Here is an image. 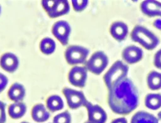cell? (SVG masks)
Wrapping results in <instances>:
<instances>
[{
    "label": "cell",
    "mask_w": 161,
    "mask_h": 123,
    "mask_svg": "<svg viewBox=\"0 0 161 123\" xmlns=\"http://www.w3.org/2000/svg\"><path fill=\"white\" fill-rule=\"evenodd\" d=\"M138 94L132 81L125 78L109 90L108 103L111 110L118 114H128L138 104Z\"/></svg>",
    "instance_id": "6da1fadb"
},
{
    "label": "cell",
    "mask_w": 161,
    "mask_h": 123,
    "mask_svg": "<svg viewBox=\"0 0 161 123\" xmlns=\"http://www.w3.org/2000/svg\"><path fill=\"white\" fill-rule=\"evenodd\" d=\"M131 39L148 50H152L158 44V38L150 31L142 26H136L131 32Z\"/></svg>",
    "instance_id": "7a4b0ae2"
},
{
    "label": "cell",
    "mask_w": 161,
    "mask_h": 123,
    "mask_svg": "<svg viewBox=\"0 0 161 123\" xmlns=\"http://www.w3.org/2000/svg\"><path fill=\"white\" fill-rule=\"evenodd\" d=\"M128 66L120 61H116L104 76V83L109 90L126 78Z\"/></svg>",
    "instance_id": "3957f363"
},
{
    "label": "cell",
    "mask_w": 161,
    "mask_h": 123,
    "mask_svg": "<svg viewBox=\"0 0 161 123\" xmlns=\"http://www.w3.org/2000/svg\"><path fill=\"white\" fill-rule=\"evenodd\" d=\"M108 58L104 52L97 51L87 61L86 69L95 74H100L107 67Z\"/></svg>",
    "instance_id": "277c9868"
},
{
    "label": "cell",
    "mask_w": 161,
    "mask_h": 123,
    "mask_svg": "<svg viewBox=\"0 0 161 123\" xmlns=\"http://www.w3.org/2000/svg\"><path fill=\"white\" fill-rule=\"evenodd\" d=\"M89 52V50L84 47L71 46L67 49L65 57L67 62L71 65L81 64L86 61Z\"/></svg>",
    "instance_id": "5b68a950"
},
{
    "label": "cell",
    "mask_w": 161,
    "mask_h": 123,
    "mask_svg": "<svg viewBox=\"0 0 161 123\" xmlns=\"http://www.w3.org/2000/svg\"><path fill=\"white\" fill-rule=\"evenodd\" d=\"M63 93L66 98L68 106L72 109L84 106L87 102L84 93L80 91L70 88H65L63 90Z\"/></svg>",
    "instance_id": "8992f818"
},
{
    "label": "cell",
    "mask_w": 161,
    "mask_h": 123,
    "mask_svg": "<svg viewBox=\"0 0 161 123\" xmlns=\"http://www.w3.org/2000/svg\"><path fill=\"white\" fill-rule=\"evenodd\" d=\"M70 31V26L65 21L56 22L52 27L53 34L63 45L68 43Z\"/></svg>",
    "instance_id": "52a82bcc"
},
{
    "label": "cell",
    "mask_w": 161,
    "mask_h": 123,
    "mask_svg": "<svg viewBox=\"0 0 161 123\" xmlns=\"http://www.w3.org/2000/svg\"><path fill=\"white\" fill-rule=\"evenodd\" d=\"M88 112L89 122L91 123H105L107 119L106 113L99 106L92 104L87 101L84 106Z\"/></svg>",
    "instance_id": "ba28073f"
},
{
    "label": "cell",
    "mask_w": 161,
    "mask_h": 123,
    "mask_svg": "<svg viewBox=\"0 0 161 123\" xmlns=\"http://www.w3.org/2000/svg\"><path fill=\"white\" fill-rule=\"evenodd\" d=\"M87 77L86 69L80 66H75L72 68L68 76L69 82L78 87H82L85 86Z\"/></svg>",
    "instance_id": "9c48e42d"
},
{
    "label": "cell",
    "mask_w": 161,
    "mask_h": 123,
    "mask_svg": "<svg viewBox=\"0 0 161 123\" xmlns=\"http://www.w3.org/2000/svg\"><path fill=\"white\" fill-rule=\"evenodd\" d=\"M0 66L4 71L8 72H13L19 66V59L15 54L7 52L1 56Z\"/></svg>",
    "instance_id": "30bf717a"
},
{
    "label": "cell",
    "mask_w": 161,
    "mask_h": 123,
    "mask_svg": "<svg viewBox=\"0 0 161 123\" xmlns=\"http://www.w3.org/2000/svg\"><path fill=\"white\" fill-rule=\"evenodd\" d=\"M142 50L135 46L126 47L123 51L122 57L128 64H133L138 62L143 57Z\"/></svg>",
    "instance_id": "8fae6325"
},
{
    "label": "cell",
    "mask_w": 161,
    "mask_h": 123,
    "mask_svg": "<svg viewBox=\"0 0 161 123\" xmlns=\"http://www.w3.org/2000/svg\"><path fill=\"white\" fill-rule=\"evenodd\" d=\"M142 12L150 17H161V2L157 1H144L140 6Z\"/></svg>",
    "instance_id": "7c38bea8"
},
{
    "label": "cell",
    "mask_w": 161,
    "mask_h": 123,
    "mask_svg": "<svg viewBox=\"0 0 161 123\" xmlns=\"http://www.w3.org/2000/svg\"><path fill=\"white\" fill-rule=\"evenodd\" d=\"M128 28L127 25L121 21L114 22L110 27L111 36L118 41L124 40L128 34Z\"/></svg>",
    "instance_id": "4fadbf2b"
},
{
    "label": "cell",
    "mask_w": 161,
    "mask_h": 123,
    "mask_svg": "<svg viewBox=\"0 0 161 123\" xmlns=\"http://www.w3.org/2000/svg\"><path fill=\"white\" fill-rule=\"evenodd\" d=\"M33 119L36 122H43L50 117V113L43 104H38L33 106L31 111Z\"/></svg>",
    "instance_id": "5bb4252c"
},
{
    "label": "cell",
    "mask_w": 161,
    "mask_h": 123,
    "mask_svg": "<svg viewBox=\"0 0 161 123\" xmlns=\"http://www.w3.org/2000/svg\"><path fill=\"white\" fill-rule=\"evenodd\" d=\"M25 93V89L21 84L14 83L8 91V97L15 102H18L23 99Z\"/></svg>",
    "instance_id": "9a60e30c"
},
{
    "label": "cell",
    "mask_w": 161,
    "mask_h": 123,
    "mask_svg": "<svg viewBox=\"0 0 161 123\" xmlns=\"http://www.w3.org/2000/svg\"><path fill=\"white\" fill-rule=\"evenodd\" d=\"M69 10L70 6L67 1H57L54 7L48 14L50 17H57L67 14Z\"/></svg>",
    "instance_id": "2e32d148"
},
{
    "label": "cell",
    "mask_w": 161,
    "mask_h": 123,
    "mask_svg": "<svg viewBox=\"0 0 161 123\" xmlns=\"http://www.w3.org/2000/svg\"><path fill=\"white\" fill-rule=\"evenodd\" d=\"M130 123H157V119L152 114L140 111L132 117Z\"/></svg>",
    "instance_id": "e0dca14e"
},
{
    "label": "cell",
    "mask_w": 161,
    "mask_h": 123,
    "mask_svg": "<svg viewBox=\"0 0 161 123\" xmlns=\"http://www.w3.org/2000/svg\"><path fill=\"white\" fill-rule=\"evenodd\" d=\"M26 112V106L21 102H15L9 106L8 113L9 116L14 119L22 117Z\"/></svg>",
    "instance_id": "ac0fdd59"
},
{
    "label": "cell",
    "mask_w": 161,
    "mask_h": 123,
    "mask_svg": "<svg viewBox=\"0 0 161 123\" xmlns=\"http://www.w3.org/2000/svg\"><path fill=\"white\" fill-rule=\"evenodd\" d=\"M145 104L147 108L157 110L161 107V94H149L147 95L145 99Z\"/></svg>",
    "instance_id": "d6986e66"
},
{
    "label": "cell",
    "mask_w": 161,
    "mask_h": 123,
    "mask_svg": "<svg viewBox=\"0 0 161 123\" xmlns=\"http://www.w3.org/2000/svg\"><path fill=\"white\" fill-rule=\"evenodd\" d=\"M64 106L63 100L59 96L52 95L47 99V106L52 112L61 110L63 109Z\"/></svg>",
    "instance_id": "ffe728a7"
},
{
    "label": "cell",
    "mask_w": 161,
    "mask_h": 123,
    "mask_svg": "<svg viewBox=\"0 0 161 123\" xmlns=\"http://www.w3.org/2000/svg\"><path fill=\"white\" fill-rule=\"evenodd\" d=\"M147 84L152 90H157L161 88V73L152 71L147 77Z\"/></svg>",
    "instance_id": "44dd1931"
},
{
    "label": "cell",
    "mask_w": 161,
    "mask_h": 123,
    "mask_svg": "<svg viewBox=\"0 0 161 123\" xmlns=\"http://www.w3.org/2000/svg\"><path fill=\"white\" fill-rule=\"evenodd\" d=\"M56 48V44L55 41L50 38L45 37L43 38L40 44V51L45 54H52Z\"/></svg>",
    "instance_id": "7402d4cb"
},
{
    "label": "cell",
    "mask_w": 161,
    "mask_h": 123,
    "mask_svg": "<svg viewBox=\"0 0 161 123\" xmlns=\"http://www.w3.org/2000/svg\"><path fill=\"white\" fill-rule=\"evenodd\" d=\"M71 116L68 111H65L55 116L53 123H70Z\"/></svg>",
    "instance_id": "603a6c76"
},
{
    "label": "cell",
    "mask_w": 161,
    "mask_h": 123,
    "mask_svg": "<svg viewBox=\"0 0 161 123\" xmlns=\"http://www.w3.org/2000/svg\"><path fill=\"white\" fill-rule=\"evenodd\" d=\"M73 7L75 11L80 12L83 11L88 5V1L80 0V1H72Z\"/></svg>",
    "instance_id": "cb8c5ba5"
},
{
    "label": "cell",
    "mask_w": 161,
    "mask_h": 123,
    "mask_svg": "<svg viewBox=\"0 0 161 123\" xmlns=\"http://www.w3.org/2000/svg\"><path fill=\"white\" fill-rule=\"evenodd\" d=\"M57 2V1H48V0H44L42 1V6L44 8V9L47 11V12L48 14L52 11L53 8L54 7L55 4Z\"/></svg>",
    "instance_id": "d4e9b609"
},
{
    "label": "cell",
    "mask_w": 161,
    "mask_h": 123,
    "mask_svg": "<svg viewBox=\"0 0 161 123\" xmlns=\"http://www.w3.org/2000/svg\"><path fill=\"white\" fill-rule=\"evenodd\" d=\"M6 120V106L3 102L0 101V123H5Z\"/></svg>",
    "instance_id": "484cf974"
},
{
    "label": "cell",
    "mask_w": 161,
    "mask_h": 123,
    "mask_svg": "<svg viewBox=\"0 0 161 123\" xmlns=\"http://www.w3.org/2000/svg\"><path fill=\"white\" fill-rule=\"evenodd\" d=\"M153 62L155 66L161 70V49L156 52L154 56Z\"/></svg>",
    "instance_id": "4316f807"
},
{
    "label": "cell",
    "mask_w": 161,
    "mask_h": 123,
    "mask_svg": "<svg viewBox=\"0 0 161 123\" xmlns=\"http://www.w3.org/2000/svg\"><path fill=\"white\" fill-rule=\"evenodd\" d=\"M8 83V77L3 74L0 73V92H2L6 87Z\"/></svg>",
    "instance_id": "83f0119b"
},
{
    "label": "cell",
    "mask_w": 161,
    "mask_h": 123,
    "mask_svg": "<svg viewBox=\"0 0 161 123\" xmlns=\"http://www.w3.org/2000/svg\"><path fill=\"white\" fill-rule=\"evenodd\" d=\"M111 123H127V121L124 117H119L114 119Z\"/></svg>",
    "instance_id": "f1b7e54d"
},
{
    "label": "cell",
    "mask_w": 161,
    "mask_h": 123,
    "mask_svg": "<svg viewBox=\"0 0 161 123\" xmlns=\"http://www.w3.org/2000/svg\"><path fill=\"white\" fill-rule=\"evenodd\" d=\"M153 26L155 28L161 30V19H157L153 22Z\"/></svg>",
    "instance_id": "f546056e"
},
{
    "label": "cell",
    "mask_w": 161,
    "mask_h": 123,
    "mask_svg": "<svg viewBox=\"0 0 161 123\" xmlns=\"http://www.w3.org/2000/svg\"><path fill=\"white\" fill-rule=\"evenodd\" d=\"M157 119V123H161V111L158 113Z\"/></svg>",
    "instance_id": "4dcf8cb0"
},
{
    "label": "cell",
    "mask_w": 161,
    "mask_h": 123,
    "mask_svg": "<svg viewBox=\"0 0 161 123\" xmlns=\"http://www.w3.org/2000/svg\"><path fill=\"white\" fill-rule=\"evenodd\" d=\"M1 6H0V14H1Z\"/></svg>",
    "instance_id": "1f68e13d"
},
{
    "label": "cell",
    "mask_w": 161,
    "mask_h": 123,
    "mask_svg": "<svg viewBox=\"0 0 161 123\" xmlns=\"http://www.w3.org/2000/svg\"><path fill=\"white\" fill-rule=\"evenodd\" d=\"M21 123H28V122H22Z\"/></svg>",
    "instance_id": "d6a6232c"
},
{
    "label": "cell",
    "mask_w": 161,
    "mask_h": 123,
    "mask_svg": "<svg viewBox=\"0 0 161 123\" xmlns=\"http://www.w3.org/2000/svg\"><path fill=\"white\" fill-rule=\"evenodd\" d=\"M85 123H91V122H89V121H87V122H85Z\"/></svg>",
    "instance_id": "836d02e7"
}]
</instances>
